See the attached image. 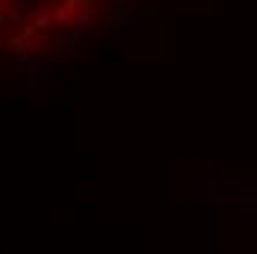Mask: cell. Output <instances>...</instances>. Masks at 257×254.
Listing matches in <instances>:
<instances>
[{"instance_id":"cell-1","label":"cell","mask_w":257,"mask_h":254,"mask_svg":"<svg viewBox=\"0 0 257 254\" xmlns=\"http://www.w3.org/2000/svg\"><path fill=\"white\" fill-rule=\"evenodd\" d=\"M51 21H53V12H48V9H36L33 12V27H39V30L51 27Z\"/></svg>"},{"instance_id":"cell-2","label":"cell","mask_w":257,"mask_h":254,"mask_svg":"<svg viewBox=\"0 0 257 254\" xmlns=\"http://www.w3.org/2000/svg\"><path fill=\"white\" fill-rule=\"evenodd\" d=\"M80 39H74V36H62V39H56V48L62 51V48H77Z\"/></svg>"}]
</instances>
